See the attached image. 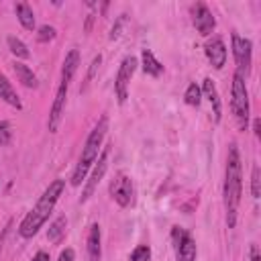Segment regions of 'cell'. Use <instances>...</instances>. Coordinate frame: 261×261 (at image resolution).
I'll return each mask as SVG.
<instances>
[{
	"label": "cell",
	"instance_id": "1",
	"mask_svg": "<svg viewBox=\"0 0 261 261\" xmlns=\"http://www.w3.org/2000/svg\"><path fill=\"white\" fill-rule=\"evenodd\" d=\"M241 190H243V165L237 145L228 147L226 157V175H224V210H226V222L228 228H234L237 224V212L241 204Z\"/></svg>",
	"mask_w": 261,
	"mask_h": 261
},
{
	"label": "cell",
	"instance_id": "2",
	"mask_svg": "<svg viewBox=\"0 0 261 261\" xmlns=\"http://www.w3.org/2000/svg\"><path fill=\"white\" fill-rule=\"evenodd\" d=\"M63 188H65V181H63V179H53V181L49 184V188H47V190L43 192V196L37 200L35 208L22 218V222H20V226H18L20 237L31 239L33 234L39 232V228L45 224V220H47L49 214L53 212V208H55V204H57V200H59Z\"/></svg>",
	"mask_w": 261,
	"mask_h": 261
},
{
	"label": "cell",
	"instance_id": "3",
	"mask_svg": "<svg viewBox=\"0 0 261 261\" xmlns=\"http://www.w3.org/2000/svg\"><path fill=\"white\" fill-rule=\"evenodd\" d=\"M106 130H108V118L102 116V118L96 122V126L90 130V135H88V139H86V143H84V147H82L80 161H77V165H75V169H73V175H71V186H80V184L86 179V175H88L92 163H94V161L98 159V155H100V145H102V141H104V137H106Z\"/></svg>",
	"mask_w": 261,
	"mask_h": 261
},
{
	"label": "cell",
	"instance_id": "4",
	"mask_svg": "<svg viewBox=\"0 0 261 261\" xmlns=\"http://www.w3.org/2000/svg\"><path fill=\"white\" fill-rule=\"evenodd\" d=\"M230 108L232 114L237 118V124L241 130L247 128L249 124V92H247V84H245V75L234 71L232 75V88H230Z\"/></svg>",
	"mask_w": 261,
	"mask_h": 261
},
{
	"label": "cell",
	"instance_id": "5",
	"mask_svg": "<svg viewBox=\"0 0 261 261\" xmlns=\"http://www.w3.org/2000/svg\"><path fill=\"white\" fill-rule=\"evenodd\" d=\"M137 65H139L137 59H135L133 55H128V57L122 59V63H120V67H118V73H116V80H114V90H116V98H118L120 104L126 102V96H128L126 88H128V82H130V77H133Z\"/></svg>",
	"mask_w": 261,
	"mask_h": 261
},
{
	"label": "cell",
	"instance_id": "6",
	"mask_svg": "<svg viewBox=\"0 0 261 261\" xmlns=\"http://www.w3.org/2000/svg\"><path fill=\"white\" fill-rule=\"evenodd\" d=\"M173 243H175V257L177 261H194L196 259V241L192 239V234L179 226H173Z\"/></svg>",
	"mask_w": 261,
	"mask_h": 261
},
{
	"label": "cell",
	"instance_id": "7",
	"mask_svg": "<svg viewBox=\"0 0 261 261\" xmlns=\"http://www.w3.org/2000/svg\"><path fill=\"white\" fill-rule=\"evenodd\" d=\"M232 55H234V61H237V71L239 73H249L251 69V55H253V45L249 39L241 37V35H232Z\"/></svg>",
	"mask_w": 261,
	"mask_h": 261
},
{
	"label": "cell",
	"instance_id": "8",
	"mask_svg": "<svg viewBox=\"0 0 261 261\" xmlns=\"http://www.w3.org/2000/svg\"><path fill=\"white\" fill-rule=\"evenodd\" d=\"M108 159H110V145H106L102 151H100V155H98V163H96V167H94V171H92V175H90V179H88V184H86V188H84V194H82V198H80V202H86L92 194H94V190L98 188V184L102 181V177H104V173H106V169H108Z\"/></svg>",
	"mask_w": 261,
	"mask_h": 261
},
{
	"label": "cell",
	"instance_id": "9",
	"mask_svg": "<svg viewBox=\"0 0 261 261\" xmlns=\"http://www.w3.org/2000/svg\"><path fill=\"white\" fill-rule=\"evenodd\" d=\"M133 194H135V188H133L130 177L124 175V173H118V175L112 179V184H110V196H112V200H114L118 206L126 208V206L133 202Z\"/></svg>",
	"mask_w": 261,
	"mask_h": 261
},
{
	"label": "cell",
	"instance_id": "10",
	"mask_svg": "<svg viewBox=\"0 0 261 261\" xmlns=\"http://www.w3.org/2000/svg\"><path fill=\"white\" fill-rule=\"evenodd\" d=\"M192 22L198 29V33L204 35V37L210 35L214 31V27H216V18H214V14L210 12V8L204 2H196L192 6Z\"/></svg>",
	"mask_w": 261,
	"mask_h": 261
},
{
	"label": "cell",
	"instance_id": "11",
	"mask_svg": "<svg viewBox=\"0 0 261 261\" xmlns=\"http://www.w3.org/2000/svg\"><path fill=\"white\" fill-rule=\"evenodd\" d=\"M67 84H61L59 82V88H57V94H55V100H53V106H51V112H49V120H47V126L51 133H57L59 128V122H61V116H63V110H65V100H67Z\"/></svg>",
	"mask_w": 261,
	"mask_h": 261
},
{
	"label": "cell",
	"instance_id": "12",
	"mask_svg": "<svg viewBox=\"0 0 261 261\" xmlns=\"http://www.w3.org/2000/svg\"><path fill=\"white\" fill-rule=\"evenodd\" d=\"M206 57L212 63L214 69H222L226 63V47L220 37H212V41L206 43Z\"/></svg>",
	"mask_w": 261,
	"mask_h": 261
},
{
	"label": "cell",
	"instance_id": "13",
	"mask_svg": "<svg viewBox=\"0 0 261 261\" xmlns=\"http://www.w3.org/2000/svg\"><path fill=\"white\" fill-rule=\"evenodd\" d=\"M200 90H202V94L208 98V102L212 104L214 120H216V122H220V116H222V104H220V98H218V92H216V86H214V82H212L210 77H206Z\"/></svg>",
	"mask_w": 261,
	"mask_h": 261
},
{
	"label": "cell",
	"instance_id": "14",
	"mask_svg": "<svg viewBox=\"0 0 261 261\" xmlns=\"http://www.w3.org/2000/svg\"><path fill=\"white\" fill-rule=\"evenodd\" d=\"M86 251H88V261H100V257H102V245H100V226L98 224H92L90 230H88Z\"/></svg>",
	"mask_w": 261,
	"mask_h": 261
},
{
	"label": "cell",
	"instance_id": "15",
	"mask_svg": "<svg viewBox=\"0 0 261 261\" xmlns=\"http://www.w3.org/2000/svg\"><path fill=\"white\" fill-rule=\"evenodd\" d=\"M77 65H80V51L77 49H71L65 59H63V67H61V84H67L73 80V73L77 71Z\"/></svg>",
	"mask_w": 261,
	"mask_h": 261
},
{
	"label": "cell",
	"instance_id": "16",
	"mask_svg": "<svg viewBox=\"0 0 261 261\" xmlns=\"http://www.w3.org/2000/svg\"><path fill=\"white\" fill-rule=\"evenodd\" d=\"M0 98H2L6 104L14 106L16 110H20V108H22V104H20V98H18L16 90L12 88V84L8 82V77H6V75H2V73H0Z\"/></svg>",
	"mask_w": 261,
	"mask_h": 261
},
{
	"label": "cell",
	"instance_id": "17",
	"mask_svg": "<svg viewBox=\"0 0 261 261\" xmlns=\"http://www.w3.org/2000/svg\"><path fill=\"white\" fill-rule=\"evenodd\" d=\"M141 63H143V71L147 75H153V77H159L163 73V65L157 61V57L153 55V51L149 49H143L141 51Z\"/></svg>",
	"mask_w": 261,
	"mask_h": 261
},
{
	"label": "cell",
	"instance_id": "18",
	"mask_svg": "<svg viewBox=\"0 0 261 261\" xmlns=\"http://www.w3.org/2000/svg\"><path fill=\"white\" fill-rule=\"evenodd\" d=\"M14 12H16L18 22L22 24V29H27V31L35 29V12L27 2H16L14 4Z\"/></svg>",
	"mask_w": 261,
	"mask_h": 261
},
{
	"label": "cell",
	"instance_id": "19",
	"mask_svg": "<svg viewBox=\"0 0 261 261\" xmlns=\"http://www.w3.org/2000/svg\"><path fill=\"white\" fill-rule=\"evenodd\" d=\"M12 69H14L16 77H18V82H20L22 86H27V88H37V86H39L37 75L33 73V69H31L29 65H24V63H20V61H14V63H12Z\"/></svg>",
	"mask_w": 261,
	"mask_h": 261
},
{
	"label": "cell",
	"instance_id": "20",
	"mask_svg": "<svg viewBox=\"0 0 261 261\" xmlns=\"http://www.w3.org/2000/svg\"><path fill=\"white\" fill-rule=\"evenodd\" d=\"M65 230H67V218H65V216H57V218L51 222L49 230H47V239H49V243H53V245L61 243L63 237H65Z\"/></svg>",
	"mask_w": 261,
	"mask_h": 261
},
{
	"label": "cell",
	"instance_id": "21",
	"mask_svg": "<svg viewBox=\"0 0 261 261\" xmlns=\"http://www.w3.org/2000/svg\"><path fill=\"white\" fill-rule=\"evenodd\" d=\"M6 43H8V49H10V53H12L14 57H18V59H27V57L31 55V51L27 49V45H24L18 37H8Z\"/></svg>",
	"mask_w": 261,
	"mask_h": 261
},
{
	"label": "cell",
	"instance_id": "22",
	"mask_svg": "<svg viewBox=\"0 0 261 261\" xmlns=\"http://www.w3.org/2000/svg\"><path fill=\"white\" fill-rule=\"evenodd\" d=\"M184 100L190 106H200V102H202V90H200V86L198 84H190L188 90H186V94H184Z\"/></svg>",
	"mask_w": 261,
	"mask_h": 261
},
{
	"label": "cell",
	"instance_id": "23",
	"mask_svg": "<svg viewBox=\"0 0 261 261\" xmlns=\"http://www.w3.org/2000/svg\"><path fill=\"white\" fill-rule=\"evenodd\" d=\"M251 194H253L255 200L261 196V171H259V165H253V171H251Z\"/></svg>",
	"mask_w": 261,
	"mask_h": 261
},
{
	"label": "cell",
	"instance_id": "24",
	"mask_svg": "<svg viewBox=\"0 0 261 261\" xmlns=\"http://www.w3.org/2000/svg\"><path fill=\"white\" fill-rule=\"evenodd\" d=\"M55 27H51V24H43V27H39L37 29V41L39 43H47V41H51V39H55Z\"/></svg>",
	"mask_w": 261,
	"mask_h": 261
},
{
	"label": "cell",
	"instance_id": "25",
	"mask_svg": "<svg viewBox=\"0 0 261 261\" xmlns=\"http://www.w3.org/2000/svg\"><path fill=\"white\" fill-rule=\"evenodd\" d=\"M149 259H151V249L147 245H139L128 257V261H149Z\"/></svg>",
	"mask_w": 261,
	"mask_h": 261
},
{
	"label": "cell",
	"instance_id": "26",
	"mask_svg": "<svg viewBox=\"0 0 261 261\" xmlns=\"http://www.w3.org/2000/svg\"><path fill=\"white\" fill-rule=\"evenodd\" d=\"M12 141V124L8 120H0V145H8Z\"/></svg>",
	"mask_w": 261,
	"mask_h": 261
},
{
	"label": "cell",
	"instance_id": "27",
	"mask_svg": "<svg viewBox=\"0 0 261 261\" xmlns=\"http://www.w3.org/2000/svg\"><path fill=\"white\" fill-rule=\"evenodd\" d=\"M100 63H102V55H96V57L92 59V63H90V71H88V75H86V82H88V84L92 82V77H94L96 69L100 67Z\"/></svg>",
	"mask_w": 261,
	"mask_h": 261
},
{
	"label": "cell",
	"instance_id": "28",
	"mask_svg": "<svg viewBox=\"0 0 261 261\" xmlns=\"http://www.w3.org/2000/svg\"><path fill=\"white\" fill-rule=\"evenodd\" d=\"M59 261H75L73 249H63V251L59 253Z\"/></svg>",
	"mask_w": 261,
	"mask_h": 261
},
{
	"label": "cell",
	"instance_id": "29",
	"mask_svg": "<svg viewBox=\"0 0 261 261\" xmlns=\"http://www.w3.org/2000/svg\"><path fill=\"white\" fill-rule=\"evenodd\" d=\"M122 20H124V14L118 18V22L112 27V33H110V39H118V35H120V27H122Z\"/></svg>",
	"mask_w": 261,
	"mask_h": 261
},
{
	"label": "cell",
	"instance_id": "30",
	"mask_svg": "<svg viewBox=\"0 0 261 261\" xmlns=\"http://www.w3.org/2000/svg\"><path fill=\"white\" fill-rule=\"evenodd\" d=\"M33 261H51V259H49V255H47L45 251H39V253L33 257Z\"/></svg>",
	"mask_w": 261,
	"mask_h": 261
},
{
	"label": "cell",
	"instance_id": "31",
	"mask_svg": "<svg viewBox=\"0 0 261 261\" xmlns=\"http://www.w3.org/2000/svg\"><path fill=\"white\" fill-rule=\"evenodd\" d=\"M251 261H261V257H259V249H257V245H251Z\"/></svg>",
	"mask_w": 261,
	"mask_h": 261
},
{
	"label": "cell",
	"instance_id": "32",
	"mask_svg": "<svg viewBox=\"0 0 261 261\" xmlns=\"http://www.w3.org/2000/svg\"><path fill=\"white\" fill-rule=\"evenodd\" d=\"M92 20H94V14H88V20H86V31L92 29Z\"/></svg>",
	"mask_w": 261,
	"mask_h": 261
},
{
	"label": "cell",
	"instance_id": "33",
	"mask_svg": "<svg viewBox=\"0 0 261 261\" xmlns=\"http://www.w3.org/2000/svg\"><path fill=\"white\" fill-rule=\"evenodd\" d=\"M253 130H255V135L259 137V118H255V122H253Z\"/></svg>",
	"mask_w": 261,
	"mask_h": 261
}]
</instances>
